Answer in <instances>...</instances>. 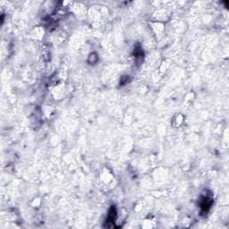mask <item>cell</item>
I'll return each mask as SVG.
<instances>
[{
	"mask_svg": "<svg viewBox=\"0 0 229 229\" xmlns=\"http://www.w3.org/2000/svg\"><path fill=\"white\" fill-rule=\"evenodd\" d=\"M91 60H93V62H92V65L93 64H95L96 62L98 61V57H97V55H96L95 53H93V54H91L90 57H89V63H91Z\"/></svg>",
	"mask_w": 229,
	"mask_h": 229,
	"instance_id": "3957f363",
	"label": "cell"
},
{
	"mask_svg": "<svg viewBox=\"0 0 229 229\" xmlns=\"http://www.w3.org/2000/svg\"><path fill=\"white\" fill-rule=\"evenodd\" d=\"M213 203V199H212V195L209 191H206L205 193H203L201 195V201H200V207L202 212L207 213L210 210V207Z\"/></svg>",
	"mask_w": 229,
	"mask_h": 229,
	"instance_id": "6da1fadb",
	"label": "cell"
},
{
	"mask_svg": "<svg viewBox=\"0 0 229 229\" xmlns=\"http://www.w3.org/2000/svg\"><path fill=\"white\" fill-rule=\"evenodd\" d=\"M115 217H116V210H115V207L113 206L109 210V215L108 217L107 223H114L115 220Z\"/></svg>",
	"mask_w": 229,
	"mask_h": 229,
	"instance_id": "7a4b0ae2",
	"label": "cell"
}]
</instances>
